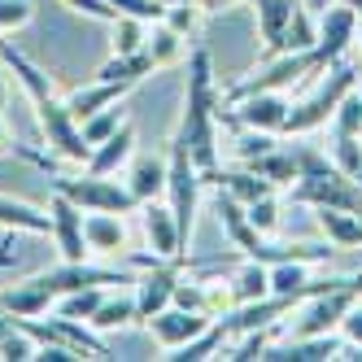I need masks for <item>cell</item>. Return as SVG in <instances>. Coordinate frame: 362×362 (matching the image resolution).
Here are the masks:
<instances>
[{
  "mask_svg": "<svg viewBox=\"0 0 362 362\" xmlns=\"http://www.w3.org/2000/svg\"><path fill=\"white\" fill-rule=\"evenodd\" d=\"M127 214H105V210H92L83 214V236L92 253H118L127 249Z\"/></svg>",
  "mask_w": 362,
  "mask_h": 362,
  "instance_id": "cell-20",
  "label": "cell"
},
{
  "mask_svg": "<svg viewBox=\"0 0 362 362\" xmlns=\"http://www.w3.org/2000/svg\"><path fill=\"white\" fill-rule=\"evenodd\" d=\"M223 345H227V327L214 319V323L205 327L201 336H192L188 345H179V349H170V354H162V358H170V362H201V358L223 354Z\"/></svg>",
  "mask_w": 362,
  "mask_h": 362,
  "instance_id": "cell-26",
  "label": "cell"
},
{
  "mask_svg": "<svg viewBox=\"0 0 362 362\" xmlns=\"http://www.w3.org/2000/svg\"><path fill=\"white\" fill-rule=\"evenodd\" d=\"M301 5H305L310 13H315V18H319V13H327L332 5H341V0H301Z\"/></svg>",
  "mask_w": 362,
  "mask_h": 362,
  "instance_id": "cell-41",
  "label": "cell"
},
{
  "mask_svg": "<svg viewBox=\"0 0 362 362\" xmlns=\"http://www.w3.org/2000/svg\"><path fill=\"white\" fill-rule=\"evenodd\" d=\"M53 305H57V297L48 293L35 275L9 284V288H0V310H5V315H13V319H35V315H48Z\"/></svg>",
  "mask_w": 362,
  "mask_h": 362,
  "instance_id": "cell-13",
  "label": "cell"
},
{
  "mask_svg": "<svg viewBox=\"0 0 362 362\" xmlns=\"http://www.w3.org/2000/svg\"><path fill=\"white\" fill-rule=\"evenodd\" d=\"M279 140L271 136V132H253V127H236V140H231V148H236V158L249 166V162H257L267 148H275Z\"/></svg>",
  "mask_w": 362,
  "mask_h": 362,
  "instance_id": "cell-33",
  "label": "cell"
},
{
  "mask_svg": "<svg viewBox=\"0 0 362 362\" xmlns=\"http://www.w3.org/2000/svg\"><path fill=\"white\" fill-rule=\"evenodd\" d=\"M227 288H231V305H245L271 293V267L257 262V257H245V262L227 275Z\"/></svg>",
  "mask_w": 362,
  "mask_h": 362,
  "instance_id": "cell-21",
  "label": "cell"
},
{
  "mask_svg": "<svg viewBox=\"0 0 362 362\" xmlns=\"http://www.w3.org/2000/svg\"><path fill=\"white\" fill-rule=\"evenodd\" d=\"M354 44H358V48H362V18H358V35H354Z\"/></svg>",
  "mask_w": 362,
  "mask_h": 362,
  "instance_id": "cell-43",
  "label": "cell"
},
{
  "mask_svg": "<svg viewBox=\"0 0 362 362\" xmlns=\"http://www.w3.org/2000/svg\"><path fill=\"white\" fill-rule=\"evenodd\" d=\"M223 5H240V0H218V9H223Z\"/></svg>",
  "mask_w": 362,
  "mask_h": 362,
  "instance_id": "cell-46",
  "label": "cell"
},
{
  "mask_svg": "<svg viewBox=\"0 0 362 362\" xmlns=\"http://www.w3.org/2000/svg\"><path fill=\"white\" fill-rule=\"evenodd\" d=\"M315 223H319V231L327 236V245H336V249H362V214L336 210V205H319Z\"/></svg>",
  "mask_w": 362,
  "mask_h": 362,
  "instance_id": "cell-19",
  "label": "cell"
},
{
  "mask_svg": "<svg viewBox=\"0 0 362 362\" xmlns=\"http://www.w3.org/2000/svg\"><path fill=\"white\" fill-rule=\"evenodd\" d=\"M354 35H358V9L349 0L332 5L327 13H319V40H315V66L319 74L336 62H345V53L354 48Z\"/></svg>",
  "mask_w": 362,
  "mask_h": 362,
  "instance_id": "cell-6",
  "label": "cell"
},
{
  "mask_svg": "<svg viewBox=\"0 0 362 362\" xmlns=\"http://www.w3.org/2000/svg\"><path fill=\"white\" fill-rule=\"evenodd\" d=\"M214 214H218V223H223V231L231 236V245H236L245 257H253L257 249H262V231H257L253 223H249V210H245V201H236L231 192H223V188H214Z\"/></svg>",
  "mask_w": 362,
  "mask_h": 362,
  "instance_id": "cell-12",
  "label": "cell"
},
{
  "mask_svg": "<svg viewBox=\"0 0 362 362\" xmlns=\"http://www.w3.org/2000/svg\"><path fill=\"white\" fill-rule=\"evenodd\" d=\"M136 214H140V227H144V240H148V249L158 253V257H184V253H188V245H184V231H179V223H175V210L166 205V197H158V201H144Z\"/></svg>",
  "mask_w": 362,
  "mask_h": 362,
  "instance_id": "cell-10",
  "label": "cell"
},
{
  "mask_svg": "<svg viewBox=\"0 0 362 362\" xmlns=\"http://www.w3.org/2000/svg\"><path fill=\"white\" fill-rule=\"evenodd\" d=\"M336 332H341V341H349V345H362V297L349 305V315L341 319V327H336Z\"/></svg>",
  "mask_w": 362,
  "mask_h": 362,
  "instance_id": "cell-38",
  "label": "cell"
},
{
  "mask_svg": "<svg viewBox=\"0 0 362 362\" xmlns=\"http://www.w3.org/2000/svg\"><path fill=\"white\" fill-rule=\"evenodd\" d=\"M201 188H205V175H201V166L192 162L188 144L175 136V140H170V153H166V205L175 210V223H179V231H184V245L192 240Z\"/></svg>",
  "mask_w": 362,
  "mask_h": 362,
  "instance_id": "cell-4",
  "label": "cell"
},
{
  "mask_svg": "<svg viewBox=\"0 0 362 362\" xmlns=\"http://www.w3.org/2000/svg\"><path fill=\"white\" fill-rule=\"evenodd\" d=\"M201 18H205V9L197 5V0H179V5H166V27H175L184 40H192L197 35V27H201Z\"/></svg>",
  "mask_w": 362,
  "mask_h": 362,
  "instance_id": "cell-34",
  "label": "cell"
},
{
  "mask_svg": "<svg viewBox=\"0 0 362 362\" xmlns=\"http://www.w3.org/2000/svg\"><path fill=\"white\" fill-rule=\"evenodd\" d=\"M127 192H132L140 205L144 201H158L166 197V162L162 158H148V153H136L132 162H127Z\"/></svg>",
  "mask_w": 362,
  "mask_h": 362,
  "instance_id": "cell-15",
  "label": "cell"
},
{
  "mask_svg": "<svg viewBox=\"0 0 362 362\" xmlns=\"http://www.w3.org/2000/svg\"><path fill=\"white\" fill-rule=\"evenodd\" d=\"M358 96H362V66H358Z\"/></svg>",
  "mask_w": 362,
  "mask_h": 362,
  "instance_id": "cell-45",
  "label": "cell"
},
{
  "mask_svg": "<svg viewBox=\"0 0 362 362\" xmlns=\"http://www.w3.org/2000/svg\"><path fill=\"white\" fill-rule=\"evenodd\" d=\"M132 158H136V127H132V122H122L110 140H100V144L88 153L83 170H92V175H118Z\"/></svg>",
  "mask_w": 362,
  "mask_h": 362,
  "instance_id": "cell-14",
  "label": "cell"
},
{
  "mask_svg": "<svg viewBox=\"0 0 362 362\" xmlns=\"http://www.w3.org/2000/svg\"><path fill=\"white\" fill-rule=\"evenodd\" d=\"M0 227L22 231V236H53V214H44L31 201H18V197L0 192Z\"/></svg>",
  "mask_w": 362,
  "mask_h": 362,
  "instance_id": "cell-16",
  "label": "cell"
},
{
  "mask_svg": "<svg viewBox=\"0 0 362 362\" xmlns=\"http://www.w3.org/2000/svg\"><path fill=\"white\" fill-rule=\"evenodd\" d=\"M358 88V66H345V62H336L319 74V83L310 96L293 100V110H288V122H284V132L279 136H293V140H305V136H315L319 127L332 122L336 105Z\"/></svg>",
  "mask_w": 362,
  "mask_h": 362,
  "instance_id": "cell-3",
  "label": "cell"
},
{
  "mask_svg": "<svg viewBox=\"0 0 362 362\" xmlns=\"http://www.w3.org/2000/svg\"><path fill=\"white\" fill-rule=\"evenodd\" d=\"M0 105H5V66H0Z\"/></svg>",
  "mask_w": 362,
  "mask_h": 362,
  "instance_id": "cell-42",
  "label": "cell"
},
{
  "mask_svg": "<svg viewBox=\"0 0 362 362\" xmlns=\"http://www.w3.org/2000/svg\"><path fill=\"white\" fill-rule=\"evenodd\" d=\"M218 83H214V62L210 48H192L188 57V88H184V114H179V140L188 144L192 162L201 166V175L218 170Z\"/></svg>",
  "mask_w": 362,
  "mask_h": 362,
  "instance_id": "cell-2",
  "label": "cell"
},
{
  "mask_svg": "<svg viewBox=\"0 0 362 362\" xmlns=\"http://www.w3.org/2000/svg\"><path fill=\"white\" fill-rule=\"evenodd\" d=\"M122 122H127V105H122V100H114V105H105V110H96L92 118H83L79 127H83V140L96 148L100 140H110Z\"/></svg>",
  "mask_w": 362,
  "mask_h": 362,
  "instance_id": "cell-27",
  "label": "cell"
},
{
  "mask_svg": "<svg viewBox=\"0 0 362 362\" xmlns=\"http://www.w3.org/2000/svg\"><path fill=\"white\" fill-rule=\"evenodd\" d=\"M9 153H18V140H13V132H9L5 114H0V158H9Z\"/></svg>",
  "mask_w": 362,
  "mask_h": 362,
  "instance_id": "cell-39",
  "label": "cell"
},
{
  "mask_svg": "<svg viewBox=\"0 0 362 362\" xmlns=\"http://www.w3.org/2000/svg\"><path fill=\"white\" fill-rule=\"evenodd\" d=\"M158 66H153V57L144 53H110V62L96 70V79H114V83H127V88H136L144 74H153Z\"/></svg>",
  "mask_w": 362,
  "mask_h": 362,
  "instance_id": "cell-24",
  "label": "cell"
},
{
  "mask_svg": "<svg viewBox=\"0 0 362 362\" xmlns=\"http://www.w3.org/2000/svg\"><path fill=\"white\" fill-rule=\"evenodd\" d=\"M127 92V83H114V79H92V83H83V88H74L70 96H66V110L74 114V122H83V118H92L96 110H105V105H114V100H122Z\"/></svg>",
  "mask_w": 362,
  "mask_h": 362,
  "instance_id": "cell-17",
  "label": "cell"
},
{
  "mask_svg": "<svg viewBox=\"0 0 362 362\" xmlns=\"http://www.w3.org/2000/svg\"><path fill=\"white\" fill-rule=\"evenodd\" d=\"M184 275V257H158L136 275V305H140V323H148L158 310L170 305L175 284Z\"/></svg>",
  "mask_w": 362,
  "mask_h": 362,
  "instance_id": "cell-7",
  "label": "cell"
},
{
  "mask_svg": "<svg viewBox=\"0 0 362 362\" xmlns=\"http://www.w3.org/2000/svg\"><path fill=\"white\" fill-rule=\"evenodd\" d=\"M105 301V284H92V288H79V293H66V297H57V315H66V319H79V323H88L92 315H96V305Z\"/></svg>",
  "mask_w": 362,
  "mask_h": 362,
  "instance_id": "cell-28",
  "label": "cell"
},
{
  "mask_svg": "<svg viewBox=\"0 0 362 362\" xmlns=\"http://www.w3.org/2000/svg\"><path fill=\"white\" fill-rule=\"evenodd\" d=\"M319 40V18L310 13L305 5H297L293 22H288V35H284V53H310Z\"/></svg>",
  "mask_w": 362,
  "mask_h": 362,
  "instance_id": "cell-29",
  "label": "cell"
},
{
  "mask_svg": "<svg viewBox=\"0 0 362 362\" xmlns=\"http://www.w3.org/2000/svg\"><path fill=\"white\" fill-rule=\"evenodd\" d=\"M214 323V315H201V310H184V305H166V310H158L144 327H148V336L158 341V349L162 354H170V349H179V345H188L192 336H201L205 327Z\"/></svg>",
  "mask_w": 362,
  "mask_h": 362,
  "instance_id": "cell-9",
  "label": "cell"
},
{
  "mask_svg": "<svg viewBox=\"0 0 362 362\" xmlns=\"http://www.w3.org/2000/svg\"><path fill=\"white\" fill-rule=\"evenodd\" d=\"M249 5H253V22H257V53L271 62L284 53V35H288V22L301 0H249Z\"/></svg>",
  "mask_w": 362,
  "mask_h": 362,
  "instance_id": "cell-11",
  "label": "cell"
},
{
  "mask_svg": "<svg viewBox=\"0 0 362 362\" xmlns=\"http://www.w3.org/2000/svg\"><path fill=\"white\" fill-rule=\"evenodd\" d=\"M184 48H188V40L179 35L175 27H166V22H148V40H144V53L153 57V66H158V70L175 66L179 57H184Z\"/></svg>",
  "mask_w": 362,
  "mask_h": 362,
  "instance_id": "cell-25",
  "label": "cell"
},
{
  "mask_svg": "<svg viewBox=\"0 0 362 362\" xmlns=\"http://www.w3.org/2000/svg\"><path fill=\"white\" fill-rule=\"evenodd\" d=\"M53 192L70 197L83 214H92V210H105V214H136V210H140V201L127 192L122 179L92 175V170H83V175H57V179H53Z\"/></svg>",
  "mask_w": 362,
  "mask_h": 362,
  "instance_id": "cell-5",
  "label": "cell"
},
{
  "mask_svg": "<svg viewBox=\"0 0 362 362\" xmlns=\"http://www.w3.org/2000/svg\"><path fill=\"white\" fill-rule=\"evenodd\" d=\"M0 262H9V245H5V253H0Z\"/></svg>",
  "mask_w": 362,
  "mask_h": 362,
  "instance_id": "cell-47",
  "label": "cell"
},
{
  "mask_svg": "<svg viewBox=\"0 0 362 362\" xmlns=\"http://www.w3.org/2000/svg\"><path fill=\"white\" fill-rule=\"evenodd\" d=\"M13 336H18V319H13V315H5V310H0V349H5V345L13 341Z\"/></svg>",
  "mask_w": 362,
  "mask_h": 362,
  "instance_id": "cell-40",
  "label": "cell"
},
{
  "mask_svg": "<svg viewBox=\"0 0 362 362\" xmlns=\"http://www.w3.org/2000/svg\"><path fill=\"white\" fill-rule=\"evenodd\" d=\"M0 66H5L13 79L22 83V92H27V100H31V110H35V122H40V136H44V144H48V153H57V158H66V162H88V153H92V144L83 140V127L74 122V114L66 110V96H57L53 92V79L22 53V48H13L9 40H0Z\"/></svg>",
  "mask_w": 362,
  "mask_h": 362,
  "instance_id": "cell-1",
  "label": "cell"
},
{
  "mask_svg": "<svg viewBox=\"0 0 362 362\" xmlns=\"http://www.w3.org/2000/svg\"><path fill=\"white\" fill-rule=\"evenodd\" d=\"M35 5L31 0H0V35H13L22 27H31Z\"/></svg>",
  "mask_w": 362,
  "mask_h": 362,
  "instance_id": "cell-35",
  "label": "cell"
},
{
  "mask_svg": "<svg viewBox=\"0 0 362 362\" xmlns=\"http://www.w3.org/2000/svg\"><path fill=\"white\" fill-rule=\"evenodd\" d=\"M144 40H148V22H140V18H127V13H118V18H114L110 53H140V48H144Z\"/></svg>",
  "mask_w": 362,
  "mask_h": 362,
  "instance_id": "cell-30",
  "label": "cell"
},
{
  "mask_svg": "<svg viewBox=\"0 0 362 362\" xmlns=\"http://www.w3.org/2000/svg\"><path fill=\"white\" fill-rule=\"evenodd\" d=\"M66 9H74V13H83V18H96V22H114L118 18V9L110 5V0H62Z\"/></svg>",
  "mask_w": 362,
  "mask_h": 362,
  "instance_id": "cell-37",
  "label": "cell"
},
{
  "mask_svg": "<svg viewBox=\"0 0 362 362\" xmlns=\"http://www.w3.org/2000/svg\"><path fill=\"white\" fill-rule=\"evenodd\" d=\"M48 214H53V240H57L62 262H88L92 249H88V236H83V210L70 197L53 192L48 197Z\"/></svg>",
  "mask_w": 362,
  "mask_h": 362,
  "instance_id": "cell-8",
  "label": "cell"
},
{
  "mask_svg": "<svg viewBox=\"0 0 362 362\" xmlns=\"http://www.w3.org/2000/svg\"><path fill=\"white\" fill-rule=\"evenodd\" d=\"M205 184H210V188H223V192H231V197H236V201H257V197H267V192H279L275 184H271V179H262V175H257L253 166H240V170H210V175H205Z\"/></svg>",
  "mask_w": 362,
  "mask_h": 362,
  "instance_id": "cell-18",
  "label": "cell"
},
{
  "mask_svg": "<svg viewBox=\"0 0 362 362\" xmlns=\"http://www.w3.org/2000/svg\"><path fill=\"white\" fill-rule=\"evenodd\" d=\"M327 132H332V136H362V96H358V88L341 100V105H336Z\"/></svg>",
  "mask_w": 362,
  "mask_h": 362,
  "instance_id": "cell-32",
  "label": "cell"
},
{
  "mask_svg": "<svg viewBox=\"0 0 362 362\" xmlns=\"http://www.w3.org/2000/svg\"><path fill=\"white\" fill-rule=\"evenodd\" d=\"M262 179H271L275 188H293L297 184V175H301V153L297 148H284V144H275V148H267L257 162H249Z\"/></svg>",
  "mask_w": 362,
  "mask_h": 362,
  "instance_id": "cell-23",
  "label": "cell"
},
{
  "mask_svg": "<svg viewBox=\"0 0 362 362\" xmlns=\"http://www.w3.org/2000/svg\"><path fill=\"white\" fill-rule=\"evenodd\" d=\"M110 5L127 18H140V22H162L166 18V5L162 0H110Z\"/></svg>",
  "mask_w": 362,
  "mask_h": 362,
  "instance_id": "cell-36",
  "label": "cell"
},
{
  "mask_svg": "<svg viewBox=\"0 0 362 362\" xmlns=\"http://www.w3.org/2000/svg\"><path fill=\"white\" fill-rule=\"evenodd\" d=\"M140 323V305H136V288L132 293H105V301L96 305V315L88 319V327H96L100 336L105 332H118V327H136Z\"/></svg>",
  "mask_w": 362,
  "mask_h": 362,
  "instance_id": "cell-22",
  "label": "cell"
},
{
  "mask_svg": "<svg viewBox=\"0 0 362 362\" xmlns=\"http://www.w3.org/2000/svg\"><path fill=\"white\" fill-rule=\"evenodd\" d=\"M245 210H249V223L262 231V236H275V231H279V218H284V201H279V192H267V197L249 201Z\"/></svg>",
  "mask_w": 362,
  "mask_h": 362,
  "instance_id": "cell-31",
  "label": "cell"
},
{
  "mask_svg": "<svg viewBox=\"0 0 362 362\" xmlns=\"http://www.w3.org/2000/svg\"><path fill=\"white\" fill-rule=\"evenodd\" d=\"M349 5H354V9H358V18H362V0H349Z\"/></svg>",
  "mask_w": 362,
  "mask_h": 362,
  "instance_id": "cell-44",
  "label": "cell"
}]
</instances>
